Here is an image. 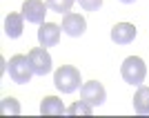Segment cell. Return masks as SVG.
Masks as SVG:
<instances>
[{
	"label": "cell",
	"mask_w": 149,
	"mask_h": 118,
	"mask_svg": "<svg viewBox=\"0 0 149 118\" xmlns=\"http://www.w3.org/2000/svg\"><path fill=\"white\" fill-rule=\"evenodd\" d=\"M54 85L62 94H74L80 87V71L76 67H71V65H62L54 74Z\"/></svg>",
	"instance_id": "6da1fadb"
},
{
	"label": "cell",
	"mask_w": 149,
	"mask_h": 118,
	"mask_svg": "<svg viewBox=\"0 0 149 118\" xmlns=\"http://www.w3.org/2000/svg\"><path fill=\"white\" fill-rule=\"evenodd\" d=\"M120 76H123V80L129 82V85H143L145 76H147L145 60H143V58H138V56L125 58V62L120 65Z\"/></svg>",
	"instance_id": "7a4b0ae2"
},
{
	"label": "cell",
	"mask_w": 149,
	"mask_h": 118,
	"mask_svg": "<svg viewBox=\"0 0 149 118\" xmlns=\"http://www.w3.org/2000/svg\"><path fill=\"white\" fill-rule=\"evenodd\" d=\"M9 76H11L13 82L18 85H27L33 76V67L29 62V56H11L9 58Z\"/></svg>",
	"instance_id": "3957f363"
},
{
	"label": "cell",
	"mask_w": 149,
	"mask_h": 118,
	"mask_svg": "<svg viewBox=\"0 0 149 118\" xmlns=\"http://www.w3.org/2000/svg\"><path fill=\"white\" fill-rule=\"evenodd\" d=\"M27 56H29V62H31L36 76H47L51 71V56H49V51H47V47L40 45L36 49H31Z\"/></svg>",
	"instance_id": "277c9868"
},
{
	"label": "cell",
	"mask_w": 149,
	"mask_h": 118,
	"mask_svg": "<svg viewBox=\"0 0 149 118\" xmlns=\"http://www.w3.org/2000/svg\"><path fill=\"white\" fill-rule=\"evenodd\" d=\"M80 98L85 100V103H89L91 107H98V105L105 103L107 91H105V87H102V82L89 80V82H85V85L80 87Z\"/></svg>",
	"instance_id": "5b68a950"
},
{
	"label": "cell",
	"mask_w": 149,
	"mask_h": 118,
	"mask_svg": "<svg viewBox=\"0 0 149 118\" xmlns=\"http://www.w3.org/2000/svg\"><path fill=\"white\" fill-rule=\"evenodd\" d=\"M47 9H49V5H45L42 0H25V5H22V16L27 18V22L42 25Z\"/></svg>",
	"instance_id": "8992f818"
},
{
	"label": "cell",
	"mask_w": 149,
	"mask_h": 118,
	"mask_svg": "<svg viewBox=\"0 0 149 118\" xmlns=\"http://www.w3.org/2000/svg\"><path fill=\"white\" fill-rule=\"evenodd\" d=\"M62 31L71 38H78L82 36L85 31H87V20L82 18L80 13H65V18H62Z\"/></svg>",
	"instance_id": "52a82bcc"
},
{
	"label": "cell",
	"mask_w": 149,
	"mask_h": 118,
	"mask_svg": "<svg viewBox=\"0 0 149 118\" xmlns=\"http://www.w3.org/2000/svg\"><path fill=\"white\" fill-rule=\"evenodd\" d=\"M60 31L62 27H58L56 22H42L38 29V43L42 47H56L60 43Z\"/></svg>",
	"instance_id": "ba28073f"
},
{
	"label": "cell",
	"mask_w": 149,
	"mask_h": 118,
	"mask_svg": "<svg viewBox=\"0 0 149 118\" xmlns=\"http://www.w3.org/2000/svg\"><path fill=\"white\" fill-rule=\"evenodd\" d=\"M136 38V27L131 22H118L111 27V40L116 45H129Z\"/></svg>",
	"instance_id": "9c48e42d"
},
{
	"label": "cell",
	"mask_w": 149,
	"mask_h": 118,
	"mask_svg": "<svg viewBox=\"0 0 149 118\" xmlns=\"http://www.w3.org/2000/svg\"><path fill=\"white\" fill-rule=\"evenodd\" d=\"M40 114L42 116H62L67 114V107L62 105V100L56 98V96H47L40 103Z\"/></svg>",
	"instance_id": "30bf717a"
},
{
	"label": "cell",
	"mask_w": 149,
	"mask_h": 118,
	"mask_svg": "<svg viewBox=\"0 0 149 118\" xmlns=\"http://www.w3.org/2000/svg\"><path fill=\"white\" fill-rule=\"evenodd\" d=\"M22 22H25V16L22 13H9L5 18V34L9 38H18L22 36Z\"/></svg>",
	"instance_id": "8fae6325"
},
{
	"label": "cell",
	"mask_w": 149,
	"mask_h": 118,
	"mask_svg": "<svg viewBox=\"0 0 149 118\" xmlns=\"http://www.w3.org/2000/svg\"><path fill=\"white\" fill-rule=\"evenodd\" d=\"M134 112L140 116H149V87L140 85L138 91L134 94Z\"/></svg>",
	"instance_id": "7c38bea8"
},
{
	"label": "cell",
	"mask_w": 149,
	"mask_h": 118,
	"mask_svg": "<svg viewBox=\"0 0 149 118\" xmlns=\"http://www.w3.org/2000/svg\"><path fill=\"white\" fill-rule=\"evenodd\" d=\"M67 114H71V116H91V114H93V107L89 105V103H85V100H80V103L69 105L67 107Z\"/></svg>",
	"instance_id": "4fadbf2b"
},
{
	"label": "cell",
	"mask_w": 149,
	"mask_h": 118,
	"mask_svg": "<svg viewBox=\"0 0 149 118\" xmlns=\"http://www.w3.org/2000/svg\"><path fill=\"white\" fill-rule=\"evenodd\" d=\"M76 0H47V5H49L51 11L56 13H69L71 11V7H74Z\"/></svg>",
	"instance_id": "5bb4252c"
},
{
	"label": "cell",
	"mask_w": 149,
	"mask_h": 118,
	"mask_svg": "<svg viewBox=\"0 0 149 118\" xmlns=\"http://www.w3.org/2000/svg\"><path fill=\"white\" fill-rule=\"evenodd\" d=\"M0 112L2 114H20V105L16 103V98H2Z\"/></svg>",
	"instance_id": "9a60e30c"
},
{
	"label": "cell",
	"mask_w": 149,
	"mask_h": 118,
	"mask_svg": "<svg viewBox=\"0 0 149 118\" xmlns=\"http://www.w3.org/2000/svg\"><path fill=\"white\" fill-rule=\"evenodd\" d=\"M80 7L85 11H98L100 7H102V0H78Z\"/></svg>",
	"instance_id": "2e32d148"
},
{
	"label": "cell",
	"mask_w": 149,
	"mask_h": 118,
	"mask_svg": "<svg viewBox=\"0 0 149 118\" xmlns=\"http://www.w3.org/2000/svg\"><path fill=\"white\" fill-rule=\"evenodd\" d=\"M120 2H125V5H131V2H136V0H120Z\"/></svg>",
	"instance_id": "e0dca14e"
}]
</instances>
